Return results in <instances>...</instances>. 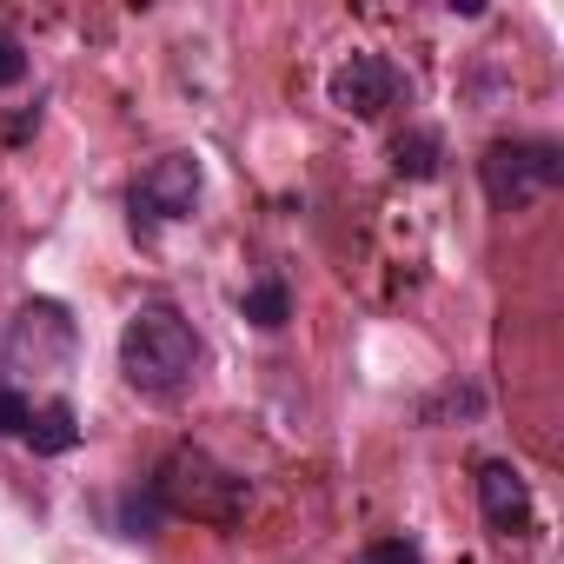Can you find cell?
<instances>
[{"label": "cell", "instance_id": "cell-13", "mask_svg": "<svg viewBox=\"0 0 564 564\" xmlns=\"http://www.w3.org/2000/svg\"><path fill=\"white\" fill-rule=\"evenodd\" d=\"M21 74H28V47H21L8 28H0V87H14Z\"/></svg>", "mask_w": 564, "mask_h": 564}, {"label": "cell", "instance_id": "cell-9", "mask_svg": "<svg viewBox=\"0 0 564 564\" xmlns=\"http://www.w3.org/2000/svg\"><path fill=\"white\" fill-rule=\"evenodd\" d=\"M392 166H399L405 180H432V173H438V140H432V133H399V140H392Z\"/></svg>", "mask_w": 564, "mask_h": 564}, {"label": "cell", "instance_id": "cell-10", "mask_svg": "<svg viewBox=\"0 0 564 564\" xmlns=\"http://www.w3.org/2000/svg\"><path fill=\"white\" fill-rule=\"evenodd\" d=\"M120 531H127V538H153V531H160V498H153V491H147V498L133 491V498L120 505Z\"/></svg>", "mask_w": 564, "mask_h": 564}, {"label": "cell", "instance_id": "cell-1", "mask_svg": "<svg viewBox=\"0 0 564 564\" xmlns=\"http://www.w3.org/2000/svg\"><path fill=\"white\" fill-rule=\"evenodd\" d=\"M193 359H199V339H193V326H186L180 313H166V306L133 313L127 333H120V366H127V379H133L140 392H173V386H186Z\"/></svg>", "mask_w": 564, "mask_h": 564}, {"label": "cell", "instance_id": "cell-11", "mask_svg": "<svg viewBox=\"0 0 564 564\" xmlns=\"http://www.w3.org/2000/svg\"><path fill=\"white\" fill-rule=\"evenodd\" d=\"M28 419H34V405H28L21 392L0 386V438H21V432H28Z\"/></svg>", "mask_w": 564, "mask_h": 564}, {"label": "cell", "instance_id": "cell-7", "mask_svg": "<svg viewBox=\"0 0 564 564\" xmlns=\"http://www.w3.org/2000/svg\"><path fill=\"white\" fill-rule=\"evenodd\" d=\"M41 458H61V452H74L80 445V419H74V405L67 399H54V405H41L34 419H28V432H21Z\"/></svg>", "mask_w": 564, "mask_h": 564}, {"label": "cell", "instance_id": "cell-8", "mask_svg": "<svg viewBox=\"0 0 564 564\" xmlns=\"http://www.w3.org/2000/svg\"><path fill=\"white\" fill-rule=\"evenodd\" d=\"M246 319H252L259 333H279V326L293 319V300H286V286H279V279L252 286V293H246Z\"/></svg>", "mask_w": 564, "mask_h": 564}, {"label": "cell", "instance_id": "cell-2", "mask_svg": "<svg viewBox=\"0 0 564 564\" xmlns=\"http://www.w3.org/2000/svg\"><path fill=\"white\" fill-rule=\"evenodd\" d=\"M478 173H485V199H491L498 213H511V206L551 193V186L564 180V160H557V147H544V140H498V147L478 160Z\"/></svg>", "mask_w": 564, "mask_h": 564}, {"label": "cell", "instance_id": "cell-4", "mask_svg": "<svg viewBox=\"0 0 564 564\" xmlns=\"http://www.w3.org/2000/svg\"><path fill=\"white\" fill-rule=\"evenodd\" d=\"M193 199H199V160H186V153L153 160V166L140 173V186H133V232L153 226V219L193 213Z\"/></svg>", "mask_w": 564, "mask_h": 564}, {"label": "cell", "instance_id": "cell-6", "mask_svg": "<svg viewBox=\"0 0 564 564\" xmlns=\"http://www.w3.org/2000/svg\"><path fill=\"white\" fill-rule=\"evenodd\" d=\"M478 505H485V518H491L498 531H518V524L531 518V491H524V478H518L505 458L478 465Z\"/></svg>", "mask_w": 564, "mask_h": 564}, {"label": "cell", "instance_id": "cell-3", "mask_svg": "<svg viewBox=\"0 0 564 564\" xmlns=\"http://www.w3.org/2000/svg\"><path fill=\"white\" fill-rule=\"evenodd\" d=\"M153 498H160V505H173V511L213 518V524H232V518H239V478H232V471H219V465H213V458H199V452H173V458L160 465Z\"/></svg>", "mask_w": 564, "mask_h": 564}, {"label": "cell", "instance_id": "cell-5", "mask_svg": "<svg viewBox=\"0 0 564 564\" xmlns=\"http://www.w3.org/2000/svg\"><path fill=\"white\" fill-rule=\"evenodd\" d=\"M333 107L372 120L379 107H392V67H386L379 54H352V61L333 74Z\"/></svg>", "mask_w": 564, "mask_h": 564}, {"label": "cell", "instance_id": "cell-12", "mask_svg": "<svg viewBox=\"0 0 564 564\" xmlns=\"http://www.w3.org/2000/svg\"><path fill=\"white\" fill-rule=\"evenodd\" d=\"M359 564H419V544H412V538H379Z\"/></svg>", "mask_w": 564, "mask_h": 564}]
</instances>
